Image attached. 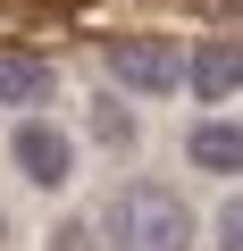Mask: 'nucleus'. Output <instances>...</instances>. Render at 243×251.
I'll use <instances>...</instances> for the list:
<instances>
[{"label":"nucleus","instance_id":"obj_1","mask_svg":"<svg viewBox=\"0 0 243 251\" xmlns=\"http://www.w3.org/2000/svg\"><path fill=\"white\" fill-rule=\"evenodd\" d=\"M101 226H109L117 251H193V209L168 184H117Z\"/></svg>","mask_w":243,"mask_h":251},{"label":"nucleus","instance_id":"obj_2","mask_svg":"<svg viewBox=\"0 0 243 251\" xmlns=\"http://www.w3.org/2000/svg\"><path fill=\"white\" fill-rule=\"evenodd\" d=\"M101 67L126 84V92H176L193 75V50H176L168 34H109L101 42Z\"/></svg>","mask_w":243,"mask_h":251},{"label":"nucleus","instance_id":"obj_3","mask_svg":"<svg viewBox=\"0 0 243 251\" xmlns=\"http://www.w3.org/2000/svg\"><path fill=\"white\" fill-rule=\"evenodd\" d=\"M9 159H17V176L26 184H67V168H76V151H67V134H59V126H42V117H26L17 126V134H9Z\"/></svg>","mask_w":243,"mask_h":251},{"label":"nucleus","instance_id":"obj_4","mask_svg":"<svg viewBox=\"0 0 243 251\" xmlns=\"http://www.w3.org/2000/svg\"><path fill=\"white\" fill-rule=\"evenodd\" d=\"M185 92H201V100H235L243 92V42H193V75H185Z\"/></svg>","mask_w":243,"mask_h":251},{"label":"nucleus","instance_id":"obj_5","mask_svg":"<svg viewBox=\"0 0 243 251\" xmlns=\"http://www.w3.org/2000/svg\"><path fill=\"white\" fill-rule=\"evenodd\" d=\"M185 159L201 176H243V126L235 117H201L193 134H185Z\"/></svg>","mask_w":243,"mask_h":251},{"label":"nucleus","instance_id":"obj_6","mask_svg":"<svg viewBox=\"0 0 243 251\" xmlns=\"http://www.w3.org/2000/svg\"><path fill=\"white\" fill-rule=\"evenodd\" d=\"M51 84H59V75H51L34 50H0V109H42Z\"/></svg>","mask_w":243,"mask_h":251},{"label":"nucleus","instance_id":"obj_7","mask_svg":"<svg viewBox=\"0 0 243 251\" xmlns=\"http://www.w3.org/2000/svg\"><path fill=\"white\" fill-rule=\"evenodd\" d=\"M92 143L101 151H135V109L117 92H92Z\"/></svg>","mask_w":243,"mask_h":251},{"label":"nucleus","instance_id":"obj_8","mask_svg":"<svg viewBox=\"0 0 243 251\" xmlns=\"http://www.w3.org/2000/svg\"><path fill=\"white\" fill-rule=\"evenodd\" d=\"M218 251H243V193L218 209Z\"/></svg>","mask_w":243,"mask_h":251},{"label":"nucleus","instance_id":"obj_9","mask_svg":"<svg viewBox=\"0 0 243 251\" xmlns=\"http://www.w3.org/2000/svg\"><path fill=\"white\" fill-rule=\"evenodd\" d=\"M51 251H92V226H76V218H67V226L51 234Z\"/></svg>","mask_w":243,"mask_h":251}]
</instances>
